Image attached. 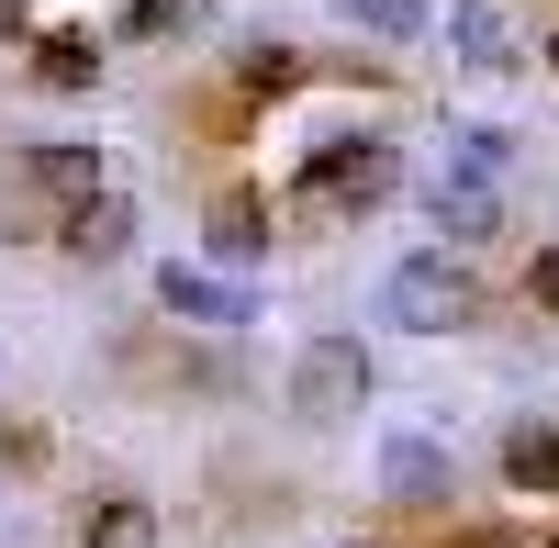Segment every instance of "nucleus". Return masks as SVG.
<instances>
[{
	"mask_svg": "<svg viewBox=\"0 0 559 548\" xmlns=\"http://www.w3.org/2000/svg\"><path fill=\"white\" fill-rule=\"evenodd\" d=\"M403 191V157H392V134H336V146H313V168L292 179V202L324 213V224H358V213H381Z\"/></svg>",
	"mask_w": 559,
	"mask_h": 548,
	"instance_id": "nucleus-1",
	"label": "nucleus"
},
{
	"mask_svg": "<svg viewBox=\"0 0 559 548\" xmlns=\"http://www.w3.org/2000/svg\"><path fill=\"white\" fill-rule=\"evenodd\" d=\"M471 313H481L471 258H437V247H426V258H403L392 281H381V325H392V336H459Z\"/></svg>",
	"mask_w": 559,
	"mask_h": 548,
	"instance_id": "nucleus-2",
	"label": "nucleus"
},
{
	"mask_svg": "<svg viewBox=\"0 0 559 548\" xmlns=\"http://www.w3.org/2000/svg\"><path fill=\"white\" fill-rule=\"evenodd\" d=\"M369 381H381V370H369L358 336H313V347L292 358V415H302V426H347L358 403H369Z\"/></svg>",
	"mask_w": 559,
	"mask_h": 548,
	"instance_id": "nucleus-3",
	"label": "nucleus"
},
{
	"mask_svg": "<svg viewBox=\"0 0 559 548\" xmlns=\"http://www.w3.org/2000/svg\"><path fill=\"white\" fill-rule=\"evenodd\" d=\"M45 236H57V258H79V269H112V258H134V202L102 179V191H79V202L45 213Z\"/></svg>",
	"mask_w": 559,
	"mask_h": 548,
	"instance_id": "nucleus-4",
	"label": "nucleus"
},
{
	"mask_svg": "<svg viewBox=\"0 0 559 548\" xmlns=\"http://www.w3.org/2000/svg\"><path fill=\"white\" fill-rule=\"evenodd\" d=\"M426 224H437V258H471V247L503 236V191H492V179L437 168V179H426Z\"/></svg>",
	"mask_w": 559,
	"mask_h": 548,
	"instance_id": "nucleus-5",
	"label": "nucleus"
},
{
	"mask_svg": "<svg viewBox=\"0 0 559 548\" xmlns=\"http://www.w3.org/2000/svg\"><path fill=\"white\" fill-rule=\"evenodd\" d=\"M157 302L179 313V325H213V336H236L247 313H258L247 281H213V269H191V258H168V269H157Z\"/></svg>",
	"mask_w": 559,
	"mask_h": 548,
	"instance_id": "nucleus-6",
	"label": "nucleus"
},
{
	"mask_svg": "<svg viewBox=\"0 0 559 548\" xmlns=\"http://www.w3.org/2000/svg\"><path fill=\"white\" fill-rule=\"evenodd\" d=\"M448 492H459V460L437 437H381V504L426 515V504H448Z\"/></svg>",
	"mask_w": 559,
	"mask_h": 548,
	"instance_id": "nucleus-7",
	"label": "nucleus"
},
{
	"mask_svg": "<svg viewBox=\"0 0 559 548\" xmlns=\"http://www.w3.org/2000/svg\"><path fill=\"white\" fill-rule=\"evenodd\" d=\"M448 57L471 79H515L526 45H515V23H503V0H448Z\"/></svg>",
	"mask_w": 559,
	"mask_h": 548,
	"instance_id": "nucleus-8",
	"label": "nucleus"
},
{
	"mask_svg": "<svg viewBox=\"0 0 559 548\" xmlns=\"http://www.w3.org/2000/svg\"><path fill=\"white\" fill-rule=\"evenodd\" d=\"M202 247H213V281H247V269L269 258V202L258 191H224L213 224H202Z\"/></svg>",
	"mask_w": 559,
	"mask_h": 548,
	"instance_id": "nucleus-9",
	"label": "nucleus"
},
{
	"mask_svg": "<svg viewBox=\"0 0 559 548\" xmlns=\"http://www.w3.org/2000/svg\"><path fill=\"white\" fill-rule=\"evenodd\" d=\"M34 90H57V102L102 90V34H90V23H57V34H34Z\"/></svg>",
	"mask_w": 559,
	"mask_h": 548,
	"instance_id": "nucleus-10",
	"label": "nucleus"
},
{
	"mask_svg": "<svg viewBox=\"0 0 559 548\" xmlns=\"http://www.w3.org/2000/svg\"><path fill=\"white\" fill-rule=\"evenodd\" d=\"M12 179H23V191L79 202V191H102V146H12Z\"/></svg>",
	"mask_w": 559,
	"mask_h": 548,
	"instance_id": "nucleus-11",
	"label": "nucleus"
},
{
	"mask_svg": "<svg viewBox=\"0 0 559 548\" xmlns=\"http://www.w3.org/2000/svg\"><path fill=\"white\" fill-rule=\"evenodd\" d=\"M168 526H157V504L146 492H102V504L79 515V548H157Z\"/></svg>",
	"mask_w": 559,
	"mask_h": 548,
	"instance_id": "nucleus-12",
	"label": "nucleus"
},
{
	"mask_svg": "<svg viewBox=\"0 0 559 548\" xmlns=\"http://www.w3.org/2000/svg\"><path fill=\"white\" fill-rule=\"evenodd\" d=\"M503 492H559V426H503Z\"/></svg>",
	"mask_w": 559,
	"mask_h": 548,
	"instance_id": "nucleus-13",
	"label": "nucleus"
},
{
	"mask_svg": "<svg viewBox=\"0 0 559 548\" xmlns=\"http://www.w3.org/2000/svg\"><path fill=\"white\" fill-rule=\"evenodd\" d=\"M503 157H515V134H503V123H448V168H459V179H503Z\"/></svg>",
	"mask_w": 559,
	"mask_h": 548,
	"instance_id": "nucleus-14",
	"label": "nucleus"
},
{
	"mask_svg": "<svg viewBox=\"0 0 559 548\" xmlns=\"http://www.w3.org/2000/svg\"><path fill=\"white\" fill-rule=\"evenodd\" d=\"M336 12H347L358 34H392V45H403V34H437V12H426V0H336Z\"/></svg>",
	"mask_w": 559,
	"mask_h": 548,
	"instance_id": "nucleus-15",
	"label": "nucleus"
},
{
	"mask_svg": "<svg viewBox=\"0 0 559 548\" xmlns=\"http://www.w3.org/2000/svg\"><path fill=\"white\" fill-rule=\"evenodd\" d=\"M213 0H134L123 12V45H157V34H179V23H202Z\"/></svg>",
	"mask_w": 559,
	"mask_h": 548,
	"instance_id": "nucleus-16",
	"label": "nucleus"
},
{
	"mask_svg": "<svg viewBox=\"0 0 559 548\" xmlns=\"http://www.w3.org/2000/svg\"><path fill=\"white\" fill-rule=\"evenodd\" d=\"M236 79H247V90H302V57H292V45H247Z\"/></svg>",
	"mask_w": 559,
	"mask_h": 548,
	"instance_id": "nucleus-17",
	"label": "nucleus"
},
{
	"mask_svg": "<svg viewBox=\"0 0 559 548\" xmlns=\"http://www.w3.org/2000/svg\"><path fill=\"white\" fill-rule=\"evenodd\" d=\"M526 302L559 325V247H537V258H526Z\"/></svg>",
	"mask_w": 559,
	"mask_h": 548,
	"instance_id": "nucleus-18",
	"label": "nucleus"
},
{
	"mask_svg": "<svg viewBox=\"0 0 559 548\" xmlns=\"http://www.w3.org/2000/svg\"><path fill=\"white\" fill-rule=\"evenodd\" d=\"M437 548H515V526H448Z\"/></svg>",
	"mask_w": 559,
	"mask_h": 548,
	"instance_id": "nucleus-19",
	"label": "nucleus"
},
{
	"mask_svg": "<svg viewBox=\"0 0 559 548\" xmlns=\"http://www.w3.org/2000/svg\"><path fill=\"white\" fill-rule=\"evenodd\" d=\"M12 34H23V0H0V45H12Z\"/></svg>",
	"mask_w": 559,
	"mask_h": 548,
	"instance_id": "nucleus-20",
	"label": "nucleus"
},
{
	"mask_svg": "<svg viewBox=\"0 0 559 548\" xmlns=\"http://www.w3.org/2000/svg\"><path fill=\"white\" fill-rule=\"evenodd\" d=\"M537 57H548V79H559V34H548V45H537Z\"/></svg>",
	"mask_w": 559,
	"mask_h": 548,
	"instance_id": "nucleus-21",
	"label": "nucleus"
},
{
	"mask_svg": "<svg viewBox=\"0 0 559 548\" xmlns=\"http://www.w3.org/2000/svg\"><path fill=\"white\" fill-rule=\"evenodd\" d=\"M537 548H559V526H548V537H537Z\"/></svg>",
	"mask_w": 559,
	"mask_h": 548,
	"instance_id": "nucleus-22",
	"label": "nucleus"
}]
</instances>
